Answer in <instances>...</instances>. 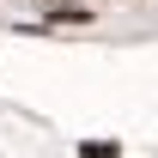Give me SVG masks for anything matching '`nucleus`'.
I'll return each instance as SVG.
<instances>
[{"mask_svg": "<svg viewBox=\"0 0 158 158\" xmlns=\"http://www.w3.org/2000/svg\"><path fill=\"white\" fill-rule=\"evenodd\" d=\"M85 158H116V146H110V140H98V146H85Z\"/></svg>", "mask_w": 158, "mask_h": 158, "instance_id": "obj_1", "label": "nucleus"}]
</instances>
